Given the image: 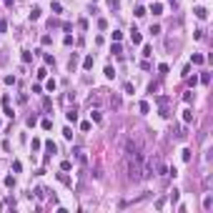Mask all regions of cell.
Segmentation results:
<instances>
[{"mask_svg": "<svg viewBox=\"0 0 213 213\" xmlns=\"http://www.w3.org/2000/svg\"><path fill=\"white\" fill-rule=\"evenodd\" d=\"M196 15H198L200 20H206L208 18V10H206V8H196Z\"/></svg>", "mask_w": 213, "mask_h": 213, "instance_id": "cell-1", "label": "cell"}, {"mask_svg": "<svg viewBox=\"0 0 213 213\" xmlns=\"http://www.w3.org/2000/svg\"><path fill=\"white\" fill-rule=\"evenodd\" d=\"M73 153H75V158H78L80 163H85V153H83V148H75Z\"/></svg>", "mask_w": 213, "mask_h": 213, "instance_id": "cell-2", "label": "cell"}, {"mask_svg": "<svg viewBox=\"0 0 213 213\" xmlns=\"http://www.w3.org/2000/svg\"><path fill=\"white\" fill-rule=\"evenodd\" d=\"M65 115H68V120H70V123H75V120H78V113H75V108H70Z\"/></svg>", "mask_w": 213, "mask_h": 213, "instance_id": "cell-3", "label": "cell"}, {"mask_svg": "<svg viewBox=\"0 0 213 213\" xmlns=\"http://www.w3.org/2000/svg\"><path fill=\"white\" fill-rule=\"evenodd\" d=\"M83 68H85V70H90V68H93V55H88L85 60H83Z\"/></svg>", "mask_w": 213, "mask_h": 213, "instance_id": "cell-4", "label": "cell"}, {"mask_svg": "<svg viewBox=\"0 0 213 213\" xmlns=\"http://www.w3.org/2000/svg\"><path fill=\"white\" fill-rule=\"evenodd\" d=\"M211 206H213V198H211V196H206V198H203V208L211 211Z\"/></svg>", "mask_w": 213, "mask_h": 213, "instance_id": "cell-5", "label": "cell"}, {"mask_svg": "<svg viewBox=\"0 0 213 213\" xmlns=\"http://www.w3.org/2000/svg\"><path fill=\"white\" fill-rule=\"evenodd\" d=\"M191 120H193V113H191V110H183V123H191Z\"/></svg>", "mask_w": 213, "mask_h": 213, "instance_id": "cell-6", "label": "cell"}, {"mask_svg": "<svg viewBox=\"0 0 213 213\" xmlns=\"http://www.w3.org/2000/svg\"><path fill=\"white\" fill-rule=\"evenodd\" d=\"M131 40H133V43H140L143 38H140V33H138V30H133V33H131Z\"/></svg>", "mask_w": 213, "mask_h": 213, "instance_id": "cell-7", "label": "cell"}, {"mask_svg": "<svg viewBox=\"0 0 213 213\" xmlns=\"http://www.w3.org/2000/svg\"><path fill=\"white\" fill-rule=\"evenodd\" d=\"M90 118H93L95 123H100V118H103V115H100V110H90Z\"/></svg>", "mask_w": 213, "mask_h": 213, "instance_id": "cell-8", "label": "cell"}, {"mask_svg": "<svg viewBox=\"0 0 213 213\" xmlns=\"http://www.w3.org/2000/svg\"><path fill=\"white\" fill-rule=\"evenodd\" d=\"M30 18H33V20H38V18H40V8H33V13H30Z\"/></svg>", "mask_w": 213, "mask_h": 213, "instance_id": "cell-9", "label": "cell"}, {"mask_svg": "<svg viewBox=\"0 0 213 213\" xmlns=\"http://www.w3.org/2000/svg\"><path fill=\"white\" fill-rule=\"evenodd\" d=\"M45 148H48V153H55V143H53V140H48V143H45Z\"/></svg>", "mask_w": 213, "mask_h": 213, "instance_id": "cell-10", "label": "cell"}, {"mask_svg": "<svg viewBox=\"0 0 213 213\" xmlns=\"http://www.w3.org/2000/svg\"><path fill=\"white\" fill-rule=\"evenodd\" d=\"M181 153H183V161H186V163H188V161H191V150H188V148H183V150H181Z\"/></svg>", "mask_w": 213, "mask_h": 213, "instance_id": "cell-11", "label": "cell"}, {"mask_svg": "<svg viewBox=\"0 0 213 213\" xmlns=\"http://www.w3.org/2000/svg\"><path fill=\"white\" fill-rule=\"evenodd\" d=\"M153 13H156V15H161V13H163V5H161V3H156V5H153Z\"/></svg>", "mask_w": 213, "mask_h": 213, "instance_id": "cell-12", "label": "cell"}, {"mask_svg": "<svg viewBox=\"0 0 213 213\" xmlns=\"http://www.w3.org/2000/svg\"><path fill=\"white\" fill-rule=\"evenodd\" d=\"M208 80H211V75H208V73L200 75V83H203V85H208Z\"/></svg>", "mask_w": 213, "mask_h": 213, "instance_id": "cell-13", "label": "cell"}, {"mask_svg": "<svg viewBox=\"0 0 213 213\" xmlns=\"http://www.w3.org/2000/svg\"><path fill=\"white\" fill-rule=\"evenodd\" d=\"M135 15H138V18H143V15H145V8L138 5V8H135Z\"/></svg>", "mask_w": 213, "mask_h": 213, "instance_id": "cell-14", "label": "cell"}, {"mask_svg": "<svg viewBox=\"0 0 213 213\" xmlns=\"http://www.w3.org/2000/svg\"><path fill=\"white\" fill-rule=\"evenodd\" d=\"M58 181H63V183H68V186H70V178H68L65 173H60V175H58Z\"/></svg>", "mask_w": 213, "mask_h": 213, "instance_id": "cell-15", "label": "cell"}, {"mask_svg": "<svg viewBox=\"0 0 213 213\" xmlns=\"http://www.w3.org/2000/svg\"><path fill=\"white\" fill-rule=\"evenodd\" d=\"M123 90H125V93H131V95H133V83H125V85H123Z\"/></svg>", "mask_w": 213, "mask_h": 213, "instance_id": "cell-16", "label": "cell"}, {"mask_svg": "<svg viewBox=\"0 0 213 213\" xmlns=\"http://www.w3.org/2000/svg\"><path fill=\"white\" fill-rule=\"evenodd\" d=\"M143 55H153V48L150 45H143Z\"/></svg>", "mask_w": 213, "mask_h": 213, "instance_id": "cell-17", "label": "cell"}, {"mask_svg": "<svg viewBox=\"0 0 213 213\" xmlns=\"http://www.w3.org/2000/svg\"><path fill=\"white\" fill-rule=\"evenodd\" d=\"M43 128H45V131H50V128H53V120L45 118V120H43Z\"/></svg>", "mask_w": 213, "mask_h": 213, "instance_id": "cell-18", "label": "cell"}, {"mask_svg": "<svg viewBox=\"0 0 213 213\" xmlns=\"http://www.w3.org/2000/svg\"><path fill=\"white\" fill-rule=\"evenodd\" d=\"M5 186H10V188L15 186V178H13V175H8V178H5Z\"/></svg>", "mask_w": 213, "mask_h": 213, "instance_id": "cell-19", "label": "cell"}, {"mask_svg": "<svg viewBox=\"0 0 213 213\" xmlns=\"http://www.w3.org/2000/svg\"><path fill=\"white\" fill-rule=\"evenodd\" d=\"M193 63H196V65H200V63H203V55H198V53H196V55H193Z\"/></svg>", "mask_w": 213, "mask_h": 213, "instance_id": "cell-20", "label": "cell"}, {"mask_svg": "<svg viewBox=\"0 0 213 213\" xmlns=\"http://www.w3.org/2000/svg\"><path fill=\"white\" fill-rule=\"evenodd\" d=\"M113 75H115V70H113L110 65H108V68H105V78H113Z\"/></svg>", "mask_w": 213, "mask_h": 213, "instance_id": "cell-21", "label": "cell"}, {"mask_svg": "<svg viewBox=\"0 0 213 213\" xmlns=\"http://www.w3.org/2000/svg\"><path fill=\"white\" fill-rule=\"evenodd\" d=\"M108 5H110V8H118V0H108Z\"/></svg>", "mask_w": 213, "mask_h": 213, "instance_id": "cell-22", "label": "cell"}]
</instances>
